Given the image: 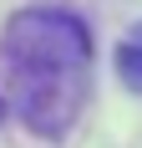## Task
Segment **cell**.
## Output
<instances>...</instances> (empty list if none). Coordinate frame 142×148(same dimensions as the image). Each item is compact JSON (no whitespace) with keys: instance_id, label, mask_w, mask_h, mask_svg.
<instances>
[{"instance_id":"obj_1","label":"cell","mask_w":142,"mask_h":148,"mask_svg":"<svg viewBox=\"0 0 142 148\" xmlns=\"http://www.w3.org/2000/svg\"><path fill=\"white\" fill-rule=\"evenodd\" d=\"M0 77H5V102L20 118V128L46 143H61L91 102L86 21L61 5L15 10L0 31Z\"/></svg>"},{"instance_id":"obj_2","label":"cell","mask_w":142,"mask_h":148,"mask_svg":"<svg viewBox=\"0 0 142 148\" xmlns=\"http://www.w3.org/2000/svg\"><path fill=\"white\" fill-rule=\"evenodd\" d=\"M117 77H122L127 92H142V36L117 46Z\"/></svg>"}]
</instances>
